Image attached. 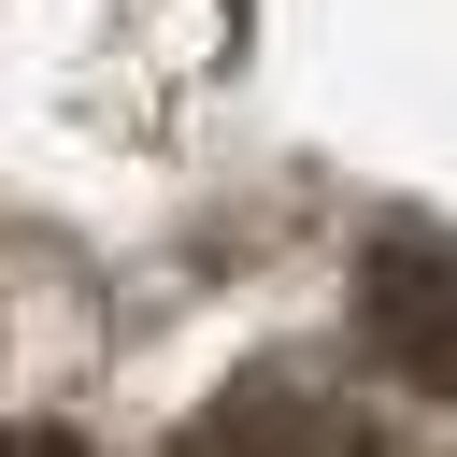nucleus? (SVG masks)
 Instances as JSON below:
<instances>
[{
    "label": "nucleus",
    "mask_w": 457,
    "mask_h": 457,
    "mask_svg": "<svg viewBox=\"0 0 457 457\" xmlns=\"http://www.w3.org/2000/svg\"><path fill=\"white\" fill-rule=\"evenodd\" d=\"M0 457H86V443H57V428H0Z\"/></svg>",
    "instance_id": "nucleus-3"
},
{
    "label": "nucleus",
    "mask_w": 457,
    "mask_h": 457,
    "mask_svg": "<svg viewBox=\"0 0 457 457\" xmlns=\"http://www.w3.org/2000/svg\"><path fill=\"white\" fill-rule=\"evenodd\" d=\"M357 343L400 386H443L457 400V228H386L357 257Z\"/></svg>",
    "instance_id": "nucleus-1"
},
{
    "label": "nucleus",
    "mask_w": 457,
    "mask_h": 457,
    "mask_svg": "<svg viewBox=\"0 0 457 457\" xmlns=\"http://www.w3.org/2000/svg\"><path fill=\"white\" fill-rule=\"evenodd\" d=\"M186 457H386V428L343 400V386H314V371H243V386H214V414L186 428Z\"/></svg>",
    "instance_id": "nucleus-2"
}]
</instances>
